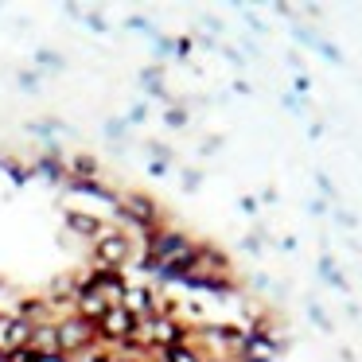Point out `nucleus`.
<instances>
[{"label":"nucleus","mask_w":362,"mask_h":362,"mask_svg":"<svg viewBox=\"0 0 362 362\" xmlns=\"http://www.w3.org/2000/svg\"><path fill=\"white\" fill-rule=\"evenodd\" d=\"M144 117H148V105H133V113H129L125 121H129V125H141Z\"/></svg>","instance_id":"b1692460"},{"label":"nucleus","mask_w":362,"mask_h":362,"mask_svg":"<svg viewBox=\"0 0 362 362\" xmlns=\"http://www.w3.org/2000/svg\"><path fill=\"white\" fill-rule=\"evenodd\" d=\"M66 168H71V180H98V160L94 156H74Z\"/></svg>","instance_id":"dca6fc26"},{"label":"nucleus","mask_w":362,"mask_h":362,"mask_svg":"<svg viewBox=\"0 0 362 362\" xmlns=\"http://www.w3.org/2000/svg\"><path fill=\"white\" fill-rule=\"evenodd\" d=\"M113 214H117V222L125 230H141V234H152V230H160V203L152 195H144V191H125V195L117 199V206H113Z\"/></svg>","instance_id":"f257e3e1"},{"label":"nucleus","mask_w":362,"mask_h":362,"mask_svg":"<svg viewBox=\"0 0 362 362\" xmlns=\"http://www.w3.org/2000/svg\"><path fill=\"white\" fill-rule=\"evenodd\" d=\"M199 183H203V175H199V172H183V187H191V191H195Z\"/></svg>","instance_id":"a878e982"},{"label":"nucleus","mask_w":362,"mask_h":362,"mask_svg":"<svg viewBox=\"0 0 362 362\" xmlns=\"http://www.w3.org/2000/svg\"><path fill=\"white\" fill-rule=\"evenodd\" d=\"M195 245H199L195 238H187L183 230H172V226H160V230H152V234H144V253H148V257H156L160 269H164L168 261L191 253Z\"/></svg>","instance_id":"7ed1b4c3"},{"label":"nucleus","mask_w":362,"mask_h":362,"mask_svg":"<svg viewBox=\"0 0 362 362\" xmlns=\"http://www.w3.org/2000/svg\"><path fill=\"white\" fill-rule=\"evenodd\" d=\"M136 331H141V320H136L125 304H110V312L98 320V339H102V343H110V346L129 343Z\"/></svg>","instance_id":"20e7f679"},{"label":"nucleus","mask_w":362,"mask_h":362,"mask_svg":"<svg viewBox=\"0 0 362 362\" xmlns=\"http://www.w3.org/2000/svg\"><path fill=\"white\" fill-rule=\"evenodd\" d=\"M276 354H281V343L265 331V323H253V327L245 331V343H242V351H238V362H273Z\"/></svg>","instance_id":"423d86ee"},{"label":"nucleus","mask_w":362,"mask_h":362,"mask_svg":"<svg viewBox=\"0 0 362 362\" xmlns=\"http://www.w3.org/2000/svg\"><path fill=\"white\" fill-rule=\"evenodd\" d=\"M133 257V242H129L125 230H105L94 242V265L98 269H125Z\"/></svg>","instance_id":"39448f33"},{"label":"nucleus","mask_w":362,"mask_h":362,"mask_svg":"<svg viewBox=\"0 0 362 362\" xmlns=\"http://www.w3.org/2000/svg\"><path fill=\"white\" fill-rule=\"evenodd\" d=\"M203 358H206V354L199 351L191 339H183V343H172V346H164V351H160V362H203Z\"/></svg>","instance_id":"f8f14e48"},{"label":"nucleus","mask_w":362,"mask_h":362,"mask_svg":"<svg viewBox=\"0 0 362 362\" xmlns=\"http://www.w3.org/2000/svg\"><path fill=\"white\" fill-rule=\"evenodd\" d=\"M148 172H152V175H164V172H168V164H160V160H152V164H148Z\"/></svg>","instance_id":"7c9ffc66"},{"label":"nucleus","mask_w":362,"mask_h":362,"mask_svg":"<svg viewBox=\"0 0 362 362\" xmlns=\"http://www.w3.org/2000/svg\"><path fill=\"white\" fill-rule=\"evenodd\" d=\"M183 288L191 292H206V296H234V276H214V273H187Z\"/></svg>","instance_id":"6e6552de"},{"label":"nucleus","mask_w":362,"mask_h":362,"mask_svg":"<svg viewBox=\"0 0 362 362\" xmlns=\"http://www.w3.org/2000/svg\"><path fill=\"white\" fill-rule=\"evenodd\" d=\"M90 284H94L98 292H105V296H110V304H121V296H125V273H121V269H90Z\"/></svg>","instance_id":"1a4fd4ad"},{"label":"nucleus","mask_w":362,"mask_h":362,"mask_svg":"<svg viewBox=\"0 0 362 362\" xmlns=\"http://www.w3.org/2000/svg\"><path fill=\"white\" fill-rule=\"evenodd\" d=\"M175 55L187 59V55H191V40H175Z\"/></svg>","instance_id":"cd10ccee"},{"label":"nucleus","mask_w":362,"mask_h":362,"mask_svg":"<svg viewBox=\"0 0 362 362\" xmlns=\"http://www.w3.org/2000/svg\"><path fill=\"white\" fill-rule=\"evenodd\" d=\"M121 304H125L136 320H148V315L160 312V288H152V284H129Z\"/></svg>","instance_id":"0eeeda50"},{"label":"nucleus","mask_w":362,"mask_h":362,"mask_svg":"<svg viewBox=\"0 0 362 362\" xmlns=\"http://www.w3.org/2000/svg\"><path fill=\"white\" fill-rule=\"evenodd\" d=\"M320 273H323V281H327V284H335V288H346V284H343V273H335L331 257H323V261H320Z\"/></svg>","instance_id":"6ab92c4d"},{"label":"nucleus","mask_w":362,"mask_h":362,"mask_svg":"<svg viewBox=\"0 0 362 362\" xmlns=\"http://www.w3.org/2000/svg\"><path fill=\"white\" fill-rule=\"evenodd\" d=\"M20 86H24V90H35V86H40V74H32V71L20 74Z\"/></svg>","instance_id":"393cba45"},{"label":"nucleus","mask_w":362,"mask_h":362,"mask_svg":"<svg viewBox=\"0 0 362 362\" xmlns=\"http://www.w3.org/2000/svg\"><path fill=\"white\" fill-rule=\"evenodd\" d=\"M35 362H71V358H66L63 351H55V354H40V358H35Z\"/></svg>","instance_id":"c85d7f7f"},{"label":"nucleus","mask_w":362,"mask_h":362,"mask_svg":"<svg viewBox=\"0 0 362 362\" xmlns=\"http://www.w3.org/2000/svg\"><path fill=\"white\" fill-rule=\"evenodd\" d=\"M164 121H168V129H183V125H187V110H180V105H168Z\"/></svg>","instance_id":"aec40b11"},{"label":"nucleus","mask_w":362,"mask_h":362,"mask_svg":"<svg viewBox=\"0 0 362 362\" xmlns=\"http://www.w3.org/2000/svg\"><path fill=\"white\" fill-rule=\"evenodd\" d=\"M40 358V351H32V346H12V351H4V362H35Z\"/></svg>","instance_id":"a211bd4d"},{"label":"nucleus","mask_w":362,"mask_h":362,"mask_svg":"<svg viewBox=\"0 0 362 362\" xmlns=\"http://www.w3.org/2000/svg\"><path fill=\"white\" fill-rule=\"evenodd\" d=\"M86 24L98 28V32H105V20H102V16H86Z\"/></svg>","instance_id":"c756f323"},{"label":"nucleus","mask_w":362,"mask_h":362,"mask_svg":"<svg viewBox=\"0 0 362 362\" xmlns=\"http://www.w3.org/2000/svg\"><path fill=\"white\" fill-rule=\"evenodd\" d=\"M35 63H43V66H55V71H63V66H66V59H63V55H55V51H40V55H35Z\"/></svg>","instance_id":"412c9836"},{"label":"nucleus","mask_w":362,"mask_h":362,"mask_svg":"<svg viewBox=\"0 0 362 362\" xmlns=\"http://www.w3.org/2000/svg\"><path fill=\"white\" fill-rule=\"evenodd\" d=\"M63 222L71 234L86 238V242H98L102 238V218L98 214H86V211H63Z\"/></svg>","instance_id":"9d476101"},{"label":"nucleus","mask_w":362,"mask_h":362,"mask_svg":"<svg viewBox=\"0 0 362 362\" xmlns=\"http://www.w3.org/2000/svg\"><path fill=\"white\" fill-rule=\"evenodd\" d=\"M148 152L160 160V164H168V160H172V148H168V144H160V141H148Z\"/></svg>","instance_id":"5701e85b"},{"label":"nucleus","mask_w":362,"mask_h":362,"mask_svg":"<svg viewBox=\"0 0 362 362\" xmlns=\"http://www.w3.org/2000/svg\"><path fill=\"white\" fill-rule=\"evenodd\" d=\"M32 351H40V354H55L59 351V327H55V323H35Z\"/></svg>","instance_id":"4468645a"},{"label":"nucleus","mask_w":362,"mask_h":362,"mask_svg":"<svg viewBox=\"0 0 362 362\" xmlns=\"http://www.w3.org/2000/svg\"><path fill=\"white\" fill-rule=\"evenodd\" d=\"M59 351L71 358V354H90V351H98V323L94 320H86V315H78V312H66V315H59Z\"/></svg>","instance_id":"f03ea898"},{"label":"nucleus","mask_w":362,"mask_h":362,"mask_svg":"<svg viewBox=\"0 0 362 362\" xmlns=\"http://www.w3.org/2000/svg\"><path fill=\"white\" fill-rule=\"evenodd\" d=\"M141 86L148 90V94H156L160 102H172V98H168V90H164V71H160V66H148V71L141 74Z\"/></svg>","instance_id":"2eb2a0df"},{"label":"nucleus","mask_w":362,"mask_h":362,"mask_svg":"<svg viewBox=\"0 0 362 362\" xmlns=\"http://www.w3.org/2000/svg\"><path fill=\"white\" fill-rule=\"evenodd\" d=\"M125 129H129V121L125 117H110V121H105V136H110V141H117V136H125Z\"/></svg>","instance_id":"4be33fe9"},{"label":"nucleus","mask_w":362,"mask_h":362,"mask_svg":"<svg viewBox=\"0 0 362 362\" xmlns=\"http://www.w3.org/2000/svg\"><path fill=\"white\" fill-rule=\"evenodd\" d=\"M32 331L35 323L28 320V315H8V323H4V351H12V346H32Z\"/></svg>","instance_id":"9b49d317"},{"label":"nucleus","mask_w":362,"mask_h":362,"mask_svg":"<svg viewBox=\"0 0 362 362\" xmlns=\"http://www.w3.org/2000/svg\"><path fill=\"white\" fill-rule=\"evenodd\" d=\"M32 172H35V175H43L47 183H66V180H71V175H66V164H63V160H59V156H47V152H43V156L35 160Z\"/></svg>","instance_id":"ddd939ff"},{"label":"nucleus","mask_w":362,"mask_h":362,"mask_svg":"<svg viewBox=\"0 0 362 362\" xmlns=\"http://www.w3.org/2000/svg\"><path fill=\"white\" fill-rule=\"evenodd\" d=\"M312 320H315V323H320V327H323V331H327V327H331V323H327V315H323V308H320V304H312Z\"/></svg>","instance_id":"bb28decb"},{"label":"nucleus","mask_w":362,"mask_h":362,"mask_svg":"<svg viewBox=\"0 0 362 362\" xmlns=\"http://www.w3.org/2000/svg\"><path fill=\"white\" fill-rule=\"evenodd\" d=\"M0 168L8 172V180L16 183V187H24V183H28V180H32V175H35L32 168H20V164H16V160H12V156H0Z\"/></svg>","instance_id":"f3484780"},{"label":"nucleus","mask_w":362,"mask_h":362,"mask_svg":"<svg viewBox=\"0 0 362 362\" xmlns=\"http://www.w3.org/2000/svg\"><path fill=\"white\" fill-rule=\"evenodd\" d=\"M203 362H238V358H222V354H206Z\"/></svg>","instance_id":"2f4dec72"}]
</instances>
